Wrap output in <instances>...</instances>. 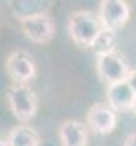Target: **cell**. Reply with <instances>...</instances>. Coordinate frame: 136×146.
Wrapping results in <instances>:
<instances>
[{"instance_id": "6da1fadb", "label": "cell", "mask_w": 136, "mask_h": 146, "mask_svg": "<svg viewBox=\"0 0 136 146\" xmlns=\"http://www.w3.org/2000/svg\"><path fill=\"white\" fill-rule=\"evenodd\" d=\"M102 29L104 26L101 22V17L89 10H77L70 15L68 33L73 42L80 48H92Z\"/></svg>"}, {"instance_id": "7a4b0ae2", "label": "cell", "mask_w": 136, "mask_h": 146, "mask_svg": "<svg viewBox=\"0 0 136 146\" xmlns=\"http://www.w3.org/2000/svg\"><path fill=\"white\" fill-rule=\"evenodd\" d=\"M7 104L19 121H31L37 112V97L27 85H12L7 90Z\"/></svg>"}, {"instance_id": "3957f363", "label": "cell", "mask_w": 136, "mask_h": 146, "mask_svg": "<svg viewBox=\"0 0 136 146\" xmlns=\"http://www.w3.org/2000/svg\"><path fill=\"white\" fill-rule=\"evenodd\" d=\"M97 73L101 76L104 83H107V87L126 82L129 76V66L126 63V60L117 53H109L105 56H99L97 58Z\"/></svg>"}, {"instance_id": "277c9868", "label": "cell", "mask_w": 136, "mask_h": 146, "mask_svg": "<svg viewBox=\"0 0 136 146\" xmlns=\"http://www.w3.org/2000/svg\"><path fill=\"white\" fill-rule=\"evenodd\" d=\"M5 70L15 85H27L36 78V65L26 51H12L7 56Z\"/></svg>"}, {"instance_id": "5b68a950", "label": "cell", "mask_w": 136, "mask_h": 146, "mask_svg": "<svg viewBox=\"0 0 136 146\" xmlns=\"http://www.w3.org/2000/svg\"><path fill=\"white\" fill-rule=\"evenodd\" d=\"M22 33L36 44L49 42L55 36V21L46 14H33L21 17Z\"/></svg>"}, {"instance_id": "8992f818", "label": "cell", "mask_w": 136, "mask_h": 146, "mask_svg": "<svg viewBox=\"0 0 136 146\" xmlns=\"http://www.w3.org/2000/svg\"><path fill=\"white\" fill-rule=\"evenodd\" d=\"M99 17L107 31H119L129 19V3L123 0H102L99 5Z\"/></svg>"}, {"instance_id": "52a82bcc", "label": "cell", "mask_w": 136, "mask_h": 146, "mask_svg": "<svg viewBox=\"0 0 136 146\" xmlns=\"http://www.w3.org/2000/svg\"><path fill=\"white\" fill-rule=\"evenodd\" d=\"M117 122L116 110L109 104H94L87 112V127L97 134H107L114 131Z\"/></svg>"}, {"instance_id": "ba28073f", "label": "cell", "mask_w": 136, "mask_h": 146, "mask_svg": "<svg viewBox=\"0 0 136 146\" xmlns=\"http://www.w3.org/2000/svg\"><path fill=\"white\" fill-rule=\"evenodd\" d=\"M87 129L89 127L77 119L63 121L58 129L61 146H87V141H89Z\"/></svg>"}, {"instance_id": "9c48e42d", "label": "cell", "mask_w": 136, "mask_h": 146, "mask_svg": "<svg viewBox=\"0 0 136 146\" xmlns=\"http://www.w3.org/2000/svg\"><path fill=\"white\" fill-rule=\"evenodd\" d=\"M105 95H107V104L114 110H131L136 99L135 90L131 88L128 80L107 87V94Z\"/></svg>"}, {"instance_id": "30bf717a", "label": "cell", "mask_w": 136, "mask_h": 146, "mask_svg": "<svg viewBox=\"0 0 136 146\" xmlns=\"http://www.w3.org/2000/svg\"><path fill=\"white\" fill-rule=\"evenodd\" d=\"M10 146H39L41 145V138L37 134V131L29 127V126H17L14 127L9 136H7Z\"/></svg>"}, {"instance_id": "8fae6325", "label": "cell", "mask_w": 136, "mask_h": 146, "mask_svg": "<svg viewBox=\"0 0 136 146\" xmlns=\"http://www.w3.org/2000/svg\"><path fill=\"white\" fill-rule=\"evenodd\" d=\"M92 51H94V54L97 58L105 56L109 53H114L116 51V33L102 29V33L97 36V39L92 44Z\"/></svg>"}, {"instance_id": "7c38bea8", "label": "cell", "mask_w": 136, "mask_h": 146, "mask_svg": "<svg viewBox=\"0 0 136 146\" xmlns=\"http://www.w3.org/2000/svg\"><path fill=\"white\" fill-rule=\"evenodd\" d=\"M124 146H136V133H131L126 136L124 139Z\"/></svg>"}, {"instance_id": "4fadbf2b", "label": "cell", "mask_w": 136, "mask_h": 146, "mask_svg": "<svg viewBox=\"0 0 136 146\" xmlns=\"http://www.w3.org/2000/svg\"><path fill=\"white\" fill-rule=\"evenodd\" d=\"M128 83L131 85V88L135 90V94H136V70H131L129 76H128Z\"/></svg>"}, {"instance_id": "5bb4252c", "label": "cell", "mask_w": 136, "mask_h": 146, "mask_svg": "<svg viewBox=\"0 0 136 146\" xmlns=\"http://www.w3.org/2000/svg\"><path fill=\"white\" fill-rule=\"evenodd\" d=\"M0 146H10L9 139H7V138H5V139H2V141H0Z\"/></svg>"}, {"instance_id": "9a60e30c", "label": "cell", "mask_w": 136, "mask_h": 146, "mask_svg": "<svg viewBox=\"0 0 136 146\" xmlns=\"http://www.w3.org/2000/svg\"><path fill=\"white\" fill-rule=\"evenodd\" d=\"M131 110H133V114L136 115V99H135V104H133V107H131Z\"/></svg>"}]
</instances>
